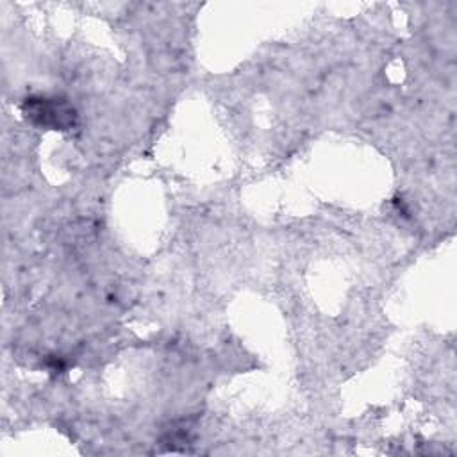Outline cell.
<instances>
[{"mask_svg":"<svg viewBox=\"0 0 457 457\" xmlns=\"http://www.w3.org/2000/svg\"><path fill=\"white\" fill-rule=\"evenodd\" d=\"M23 112L29 120H32L37 125L48 127V129H59L64 130L73 125L75 112L71 105L55 96H34L27 98L23 105Z\"/></svg>","mask_w":457,"mask_h":457,"instance_id":"obj_1","label":"cell"}]
</instances>
